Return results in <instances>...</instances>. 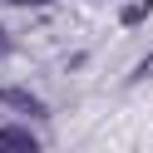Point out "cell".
Returning <instances> with one entry per match:
<instances>
[{"mask_svg":"<svg viewBox=\"0 0 153 153\" xmlns=\"http://www.w3.org/2000/svg\"><path fill=\"white\" fill-rule=\"evenodd\" d=\"M0 153H40V138L20 123H5L0 128Z\"/></svg>","mask_w":153,"mask_h":153,"instance_id":"cell-1","label":"cell"},{"mask_svg":"<svg viewBox=\"0 0 153 153\" xmlns=\"http://www.w3.org/2000/svg\"><path fill=\"white\" fill-rule=\"evenodd\" d=\"M0 104L5 109H15V114H30V119H45V99H35V94H25V89H0Z\"/></svg>","mask_w":153,"mask_h":153,"instance_id":"cell-2","label":"cell"},{"mask_svg":"<svg viewBox=\"0 0 153 153\" xmlns=\"http://www.w3.org/2000/svg\"><path fill=\"white\" fill-rule=\"evenodd\" d=\"M148 10H153V0H138V5H128V10H123V25H143V20H148Z\"/></svg>","mask_w":153,"mask_h":153,"instance_id":"cell-3","label":"cell"},{"mask_svg":"<svg viewBox=\"0 0 153 153\" xmlns=\"http://www.w3.org/2000/svg\"><path fill=\"white\" fill-rule=\"evenodd\" d=\"M143 74H153V54H148V59L138 64V69H133V79H143Z\"/></svg>","mask_w":153,"mask_h":153,"instance_id":"cell-4","label":"cell"},{"mask_svg":"<svg viewBox=\"0 0 153 153\" xmlns=\"http://www.w3.org/2000/svg\"><path fill=\"white\" fill-rule=\"evenodd\" d=\"M15 5H50V0H15Z\"/></svg>","mask_w":153,"mask_h":153,"instance_id":"cell-5","label":"cell"},{"mask_svg":"<svg viewBox=\"0 0 153 153\" xmlns=\"http://www.w3.org/2000/svg\"><path fill=\"white\" fill-rule=\"evenodd\" d=\"M0 50H5V35H0Z\"/></svg>","mask_w":153,"mask_h":153,"instance_id":"cell-6","label":"cell"}]
</instances>
